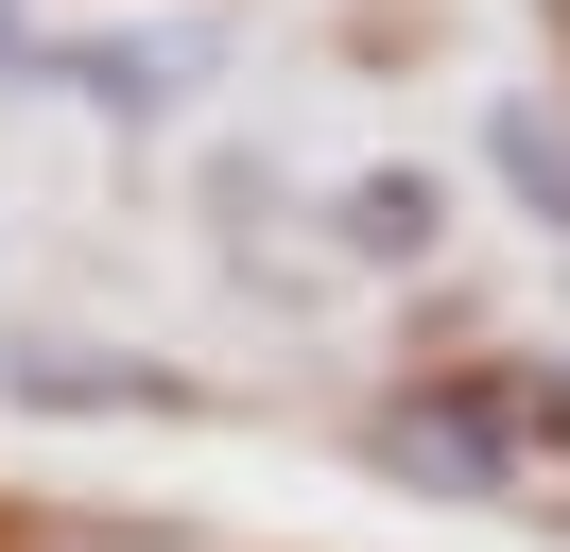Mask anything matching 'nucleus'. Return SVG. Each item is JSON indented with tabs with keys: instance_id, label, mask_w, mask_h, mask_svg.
<instances>
[{
	"instance_id": "nucleus-4",
	"label": "nucleus",
	"mask_w": 570,
	"mask_h": 552,
	"mask_svg": "<svg viewBox=\"0 0 570 552\" xmlns=\"http://www.w3.org/2000/svg\"><path fill=\"white\" fill-rule=\"evenodd\" d=\"M346 241H381V259L432 241V172H363V190H346Z\"/></svg>"
},
{
	"instance_id": "nucleus-2",
	"label": "nucleus",
	"mask_w": 570,
	"mask_h": 552,
	"mask_svg": "<svg viewBox=\"0 0 570 552\" xmlns=\"http://www.w3.org/2000/svg\"><path fill=\"white\" fill-rule=\"evenodd\" d=\"M0 397H18V414H70V432L208 414V397H190V363H156V345H87V328H18V345H0Z\"/></svg>"
},
{
	"instance_id": "nucleus-3",
	"label": "nucleus",
	"mask_w": 570,
	"mask_h": 552,
	"mask_svg": "<svg viewBox=\"0 0 570 552\" xmlns=\"http://www.w3.org/2000/svg\"><path fill=\"white\" fill-rule=\"evenodd\" d=\"M484 138H501V190H519L535 225H570V121H553V103H501Z\"/></svg>"
},
{
	"instance_id": "nucleus-1",
	"label": "nucleus",
	"mask_w": 570,
	"mask_h": 552,
	"mask_svg": "<svg viewBox=\"0 0 570 552\" xmlns=\"http://www.w3.org/2000/svg\"><path fill=\"white\" fill-rule=\"evenodd\" d=\"M535 448H570V379L553 363H466V379H415V397L363 414V466L415 483V501H501Z\"/></svg>"
}]
</instances>
